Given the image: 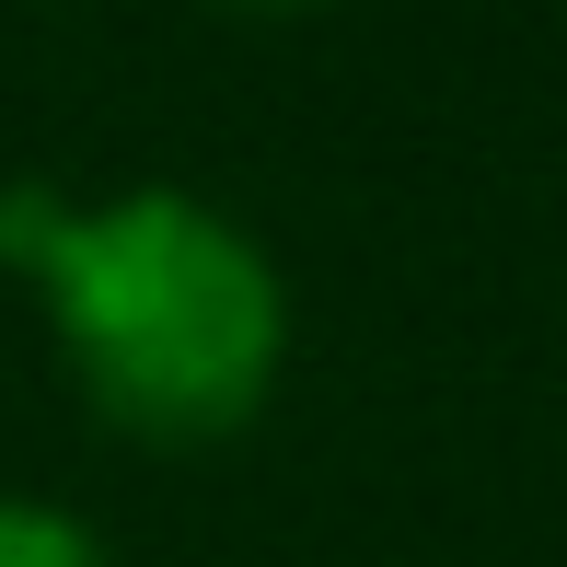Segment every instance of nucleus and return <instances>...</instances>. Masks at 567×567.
I'll list each match as a JSON object with an SVG mask.
<instances>
[{"label": "nucleus", "mask_w": 567, "mask_h": 567, "mask_svg": "<svg viewBox=\"0 0 567 567\" xmlns=\"http://www.w3.org/2000/svg\"><path fill=\"white\" fill-rule=\"evenodd\" d=\"M0 255L35 278L82 405L127 441H231L278 394L290 359V290L267 244L186 186H127L105 209H70L47 186L0 197Z\"/></svg>", "instance_id": "f257e3e1"}, {"label": "nucleus", "mask_w": 567, "mask_h": 567, "mask_svg": "<svg viewBox=\"0 0 567 567\" xmlns=\"http://www.w3.org/2000/svg\"><path fill=\"white\" fill-rule=\"evenodd\" d=\"M0 567H105V545L47 498H0Z\"/></svg>", "instance_id": "f03ea898"}, {"label": "nucleus", "mask_w": 567, "mask_h": 567, "mask_svg": "<svg viewBox=\"0 0 567 567\" xmlns=\"http://www.w3.org/2000/svg\"><path fill=\"white\" fill-rule=\"evenodd\" d=\"M231 12H324V0H231Z\"/></svg>", "instance_id": "7ed1b4c3"}]
</instances>
